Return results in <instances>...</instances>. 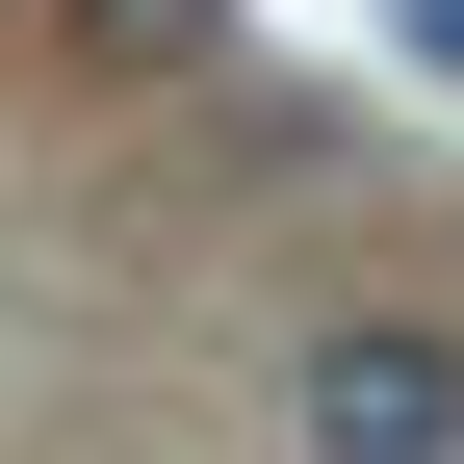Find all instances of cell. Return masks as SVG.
<instances>
[{
    "label": "cell",
    "mask_w": 464,
    "mask_h": 464,
    "mask_svg": "<svg viewBox=\"0 0 464 464\" xmlns=\"http://www.w3.org/2000/svg\"><path fill=\"white\" fill-rule=\"evenodd\" d=\"M387 52H413V78H464V0H387Z\"/></svg>",
    "instance_id": "cell-2"
},
{
    "label": "cell",
    "mask_w": 464,
    "mask_h": 464,
    "mask_svg": "<svg viewBox=\"0 0 464 464\" xmlns=\"http://www.w3.org/2000/svg\"><path fill=\"white\" fill-rule=\"evenodd\" d=\"M284 464H464V362L387 310H335L310 362H284Z\"/></svg>",
    "instance_id": "cell-1"
},
{
    "label": "cell",
    "mask_w": 464,
    "mask_h": 464,
    "mask_svg": "<svg viewBox=\"0 0 464 464\" xmlns=\"http://www.w3.org/2000/svg\"><path fill=\"white\" fill-rule=\"evenodd\" d=\"M103 26H130V52H207V0H103Z\"/></svg>",
    "instance_id": "cell-3"
}]
</instances>
